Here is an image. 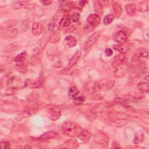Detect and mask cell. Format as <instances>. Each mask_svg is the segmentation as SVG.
<instances>
[{"mask_svg":"<svg viewBox=\"0 0 149 149\" xmlns=\"http://www.w3.org/2000/svg\"><path fill=\"white\" fill-rule=\"evenodd\" d=\"M88 2L87 1H79V6H80L81 7H83L87 3H88Z\"/></svg>","mask_w":149,"mask_h":149,"instance_id":"cell-37","label":"cell"},{"mask_svg":"<svg viewBox=\"0 0 149 149\" xmlns=\"http://www.w3.org/2000/svg\"><path fill=\"white\" fill-rule=\"evenodd\" d=\"M102 89V86L100 85V84L99 83H96L94 84L93 86V92H98L100 90Z\"/></svg>","mask_w":149,"mask_h":149,"instance_id":"cell-31","label":"cell"},{"mask_svg":"<svg viewBox=\"0 0 149 149\" xmlns=\"http://www.w3.org/2000/svg\"><path fill=\"white\" fill-rule=\"evenodd\" d=\"M58 3H59V4H60L62 5H66L68 3V1H58Z\"/></svg>","mask_w":149,"mask_h":149,"instance_id":"cell-38","label":"cell"},{"mask_svg":"<svg viewBox=\"0 0 149 149\" xmlns=\"http://www.w3.org/2000/svg\"><path fill=\"white\" fill-rule=\"evenodd\" d=\"M80 17V15L79 13H78V12H74V13H73L72 16V20L74 23H76L79 21Z\"/></svg>","mask_w":149,"mask_h":149,"instance_id":"cell-28","label":"cell"},{"mask_svg":"<svg viewBox=\"0 0 149 149\" xmlns=\"http://www.w3.org/2000/svg\"><path fill=\"white\" fill-rule=\"evenodd\" d=\"M138 88L143 93H147L149 90L148 84L146 82H140L138 84Z\"/></svg>","mask_w":149,"mask_h":149,"instance_id":"cell-19","label":"cell"},{"mask_svg":"<svg viewBox=\"0 0 149 149\" xmlns=\"http://www.w3.org/2000/svg\"><path fill=\"white\" fill-rule=\"evenodd\" d=\"M113 48L122 54L126 53L128 50V47L124 44H118L113 45Z\"/></svg>","mask_w":149,"mask_h":149,"instance_id":"cell-15","label":"cell"},{"mask_svg":"<svg viewBox=\"0 0 149 149\" xmlns=\"http://www.w3.org/2000/svg\"><path fill=\"white\" fill-rule=\"evenodd\" d=\"M25 3L26 2H24L23 3H22V2H14L11 4V6L12 8H14L15 9H20L24 8L25 5H24V3Z\"/></svg>","mask_w":149,"mask_h":149,"instance_id":"cell-25","label":"cell"},{"mask_svg":"<svg viewBox=\"0 0 149 149\" xmlns=\"http://www.w3.org/2000/svg\"><path fill=\"white\" fill-rule=\"evenodd\" d=\"M105 54L106 56L107 57H111L112 55L113 54V51L111 48H107L105 51Z\"/></svg>","mask_w":149,"mask_h":149,"instance_id":"cell-34","label":"cell"},{"mask_svg":"<svg viewBox=\"0 0 149 149\" xmlns=\"http://www.w3.org/2000/svg\"><path fill=\"white\" fill-rule=\"evenodd\" d=\"M124 59H125V57H124V55L122 54L116 55L114 59V65L115 66L120 65L123 61Z\"/></svg>","mask_w":149,"mask_h":149,"instance_id":"cell-22","label":"cell"},{"mask_svg":"<svg viewBox=\"0 0 149 149\" xmlns=\"http://www.w3.org/2000/svg\"><path fill=\"white\" fill-rule=\"evenodd\" d=\"M94 142L102 146L106 147L108 146L109 138L108 136L102 132H98L94 136Z\"/></svg>","mask_w":149,"mask_h":149,"instance_id":"cell-3","label":"cell"},{"mask_svg":"<svg viewBox=\"0 0 149 149\" xmlns=\"http://www.w3.org/2000/svg\"><path fill=\"white\" fill-rule=\"evenodd\" d=\"M113 8L114 10L115 16L117 18H119L122 13V8L121 5L117 2H114L113 4Z\"/></svg>","mask_w":149,"mask_h":149,"instance_id":"cell-14","label":"cell"},{"mask_svg":"<svg viewBox=\"0 0 149 149\" xmlns=\"http://www.w3.org/2000/svg\"><path fill=\"white\" fill-rule=\"evenodd\" d=\"M77 136L82 142L86 143L90 141L92 135L88 131L80 128Z\"/></svg>","mask_w":149,"mask_h":149,"instance_id":"cell-7","label":"cell"},{"mask_svg":"<svg viewBox=\"0 0 149 149\" xmlns=\"http://www.w3.org/2000/svg\"><path fill=\"white\" fill-rule=\"evenodd\" d=\"M43 26L40 23L35 22L33 24L32 33L35 36H39L42 34L43 32Z\"/></svg>","mask_w":149,"mask_h":149,"instance_id":"cell-8","label":"cell"},{"mask_svg":"<svg viewBox=\"0 0 149 149\" xmlns=\"http://www.w3.org/2000/svg\"><path fill=\"white\" fill-rule=\"evenodd\" d=\"M94 11L97 15L98 16H101L103 15L104 12V7L102 3L99 1H94Z\"/></svg>","mask_w":149,"mask_h":149,"instance_id":"cell-11","label":"cell"},{"mask_svg":"<svg viewBox=\"0 0 149 149\" xmlns=\"http://www.w3.org/2000/svg\"><path fill=\"white\" fill-rule=\"evenodd\" d=\"M113 39L119 44H124L128 40V36L125 31L120 30L114 34Z\"/></svg>","mask_w":149,"mask_h":149,"instance_id":"cell-6","label":"cell"},{"mask_svg":"<svg viewBox=\"0 0 149 149\" xmlns=\"http://www.w3.org/2000/svg\"><path fill=\"white\" fill-rule=\"evenodd\" d=\"M101 19L100 16L97 15L96 14H90L87 19V22L90 26L94 28L99 25L100 23Z\"/></svg>","mask_w":149,"mask_h":149,"instance_id":"cell-5","label":"cell"},{"mask_svg":"<svg viewBox=\"0 0 149 149\" xmlns=\"http://www.w3.org/2000/svg\"><path fill=\"white\" fill-rule=\"evenodd\" d=\"M125 9H126L127 14L129 16H133L136 15L137 8H136V6L135 5V4H132V3L128 4L125 6Z\"/></svg>","mask_w":149,"mask_h":149,"instance_id":"cell-13","label":"cell"},{"mask_svg":"<svg viewBox=\"0 0 149 149\" xmlns=\"http://www.w3.org/2000/svg\"><path fill=\"white\" fill-rule=\"evenodd\" d=\"M100 36V32H96L93 34H92L86 41V43L84 47V50L86 52L89 51L93 45L97 42Z\"/></svg>","mask_w":149,"mask_h":149,"instance_id":"cell-2","label":"cell"},{"mask_svg":"<svg viewBox=\"0 0 149 149\" xmlns=\"http://www.w3.org/2000/svg\"><path fill=\"white\" fill-rule=\"evenodd\" d=\"M0 147L1 148H10L9 143L7 141H2L0 144Z\"/></svg>","mask_w":149,"mask_h":149,"instance_id":"cell-32","label":"cell"},{"mask_svg":"<svg viewBox=\"0 0 149 149\" xmlns=\"http://www.w3.org/2000/svg\"><path fill=\"white\" fill-rule=\"evenodd\" d=\"M82 55V52L80 50H78L75 54L73 55L71 59L70 60L69 64H68V69L72 68L74 65H76V63L78 62L79 59H80Z\"/></svg>","mask_w":149,"mask_h":149,"instance_id":"cell-10","label":"cell"},{"mask_svg":"<svg viewBox=\"0 0 149 149\" xmlns=\"http://www.w3.org/2000/svg\"><path fill=\"white\" fill-rule=\"evenodd\" d=\"M85 101V98L83 96L76 97L74 98L73 103L76 105H80L83 104Z\"/></svg>","mask_w":149,"mask_h":149,"instance_id":"cell-27","label":"cell"},{"mask_svg":"<svg viewBox=\"0 0 149 149\" xmlns=\"http://www.w3.org/2000/svg\"><path fill=\"white\" fill-rule=\"evenodd\" d=\"M78 143L77 142L72 140H69L65 142V147L67 148H77Z\"/></svg>","mask_w":149,"mask_h":149,"instance_id":"cell-26","label":"cell"},{"mask_svg":"<svg viewBox=\"0 0 149 149\" xmlns=\"http://www.w3.org/2000/svg\"><path fill=\"white\" fill-rule=\"evenodd\" d=\"M114 15L113 14H109L107 16H105L104 18V24L105 25H108V24H109L112 22L114 20Z\"/></svg>","mask_w":149,"mask_h":149,"instance_id":"cell-24","label":"cell"},{"mask_svg":"<svg viewBox=\"0 0 149 149\" xmlns=\"http://www.w3.org/2000/svg\"><path fill=\"white\" fill-rule=\"evenodd\" d=\"M148 55V50L144 48H139L137 50L136 54V57L137 58H147Z\"/></svg>","mask_w":149,"mask_h":149,"instance_id":"cell-17","label":"cell"},{"mask_svg":"<svg viewBox=\"0 0 149 149\" xmlns=\"http://www.w3.org/2000/svg\"><path fill=\"white\" fill-rule=\"evenodd\" d=\"M112 148H121V147L119 146V144L117 142H114L113 143V146H112Z\"/></svg>","mask_w":149,"mask_h":149,"instance_id":"cell-35","label":"cell"},{"mask_svg":"<svg viewBox=\"0 0 149 149\" xmlns=\"http://www.w3.org/2000/svg\"><path fill=\"white\" fill-rule=\"evenodd\" d=\"M144 139V134L143 132L139 131L136 134L134 139V144H139L142 143Z\"/></svg>","mask_w":149,"mask_h":149,"instance_id":"cell-18","label":"cell"},{"mask_svg":"<svg viewBox=\"0 0 149 149\" xmlns=\"http://www.w3.org/2000/svg\"><path fill=\"white\" fill-rule=\"evenodd\" d=\"M42 82L40 80H38L32 83L31 87L33 88H38L42 86Z\"/></svg>","mask_w":149,"mask_h":149,"instance_id":"cell-30","label":"cell"},{"mask_svg":"<svg viewBox=\"0 0 149 149\" xmlns=\"http://www.w3.org/2000/svg\"><path fill=\"white\" fill-rule=\"evenodd\" d=\"M16 24H17V22L15 20H8L3 23V24L2 25V28L4 29L5 30H7L9 28H11L12 27L16 26Z\"/></svg>","mask_w":149,"mask_h":149,"instance_id":"cell-20","label":"cell"},{"mask_svg":"<svg viewBox=\"0 0 149 149\" xmlns=\"http://www.w3.org/2000/svg\"><path fill=\"white\" fill-rule=\"evenodd\" d=\"M57 27V24H56V22L54 20H53L51 23H49V26H48V29L50 32H53L54 31L55 28Z\"/></svg>","mask_w":149,"mask_h":149,"instance_id":"cell-29","label":"cell"},{"mask_svg":"<svg viewBox=\"0 0 149 149\" xmlns=\"http://www.w3.org/2000/svg\"><path fill=\"white\" fill-rule=\"evenodd\" d=\"M47 114L48 117L53 121H56L61 115V111L57 107L51 106L47 108Z\"/></svg>","mask_w":149,"mask_h":149,"instance_id":"cell-4","label":"cell"},{"mask_svg":"<svg viewBox=\"0 0 149 149\" xmlns=\"http://www.w3.org/2000/svg\"><path fill=\"white\" fill-rule=\"evenodd\" d=\"M26 51H24L22 53H20V54H19L15 58V61L16 62V63H22L26 59Z\"/></svg>","mask_w":149,"mask_h":149,"instance_id":"cell-23","label":"cell"},{"mask_svg":"<svg viewBox=\"0 0 149 149\" xmlns=\"http://www.w3.org/2000/svg\"><path fill=\"white\" fill-rule=\"evenodd\" d=\"M65 41L67 43V44L69 47H73L77 44V39H76L75 37H74L73 36H67Z\"/></svg>","mask_w":149,"mask_h":149,"instance_id":"cell-16","label":"cell"},{"mask_svg":"<svg viewBox=\"0 0 149 149\" xmlns=\"http://www.w3.org/2000/svg\"><path fill=\"white\" fill-rule=\"evenodd\" d=\"M71 16L68 15H64L63 18H62L59 21V25L61 27L64 28H67L70 26L71 24Z\"/></svg>","mask_w":149,"mask_h":149,"instance_id":"cell-12","label":"cell"},{"mask_svg":"<svg viewBox=\"0 0 149 149\" xmlns=\"http://www.w3.org/2000/svg\"><path fill=\"white\" fill-rule=\"evenodd\" d=\"M80 128L75 123L71 121L65 122L62 125L63 132L65 134L72 137L77 136Z\"/></svg>","mask_w":149,"mask_h":149,"instance_id":"cell-1","label":"cell"},{"mask_svg":"<svg viewBox=\"0 0 149 149\" xmlns=\"http://www.w3.org/2000/svg\"><path fill=\"white\" fill-rule=\"evenodd\" d=\"M22 27L24 30H26L29 29V24L27 21H23L22 24Z\"/></svg>","mask_w":149,"mask_h":149,"instance_id":"cell-33","label":"cell"},{"mask_svg":"<svg viewBox=\"0 0 149 149\" xmlns=\"http://www.w3.org/2000/svg\"><path fill=\"white\" fill-rule=\"evenodd\" d=\"M79 90L76 86H72L69 90V97L70 98H74L79 94Z\"/></svg>","mask_w":149,"mask_h":149,"instance_id":"cell-21","label":"cell"},{"mask_svg":"<svg viewBox=\"0 0 149 149\" xmlns=\"http://www.w3.org/2000/svg\"><path fill=\"white\" fill-rule=\"evenodd\" d=\"M53 1H42V3H43L44 5H49L52 4Z\"/></svg>","mask_w":149,"mask_h":149,"instance_id":"cell-36","label":"cell"},{"mask_svg":"<svg viewBox=\"0 0 149 149\" xmlns=\"http://www.w3.org/2000/svg\"><path fill=\"white\" fill-rule=\"evenodd\" d=\"M57 135V133L56 132H53V131H49L41 135L39 138H37V140L43 141V140H47L49 139H54L55 137H56Z\"/></svg>","mask_w":149,"mask_h":149,"instance_id":"cell-9","label":"cell"}]
</instances>
